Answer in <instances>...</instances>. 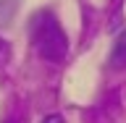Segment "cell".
I'll use <instances>...</instances> for the list:
<instances>
[{"mask_svg": "<svg viewBox=\"0 0 126 123\" xmlns=\"http://www.w3.org/2000/svg\"><path fill=\"white\" fill-rule=\"evenodd\" d=\"M42 123H66V121H63L61 115H55V113H53V115H47V118H42Z\"/></svg>", "mask_w": 126, "mask_h": 123, "instance_id": "obj_4", "label": "cell"}, {"mask_svg": "<svg viewBox=\"0 0 126 123\" xmlns=\"http://www.w3.org/2000/svg\"><path fill=\"white\" fill-rule=\"evenodd\" d=\"M16 5H18L16 0H8V8H3V5H0V24H8V21H11V16H13Z\"/></svg>", "mask_w": 126, "mask_h": 123, "instance_id": "obj_3", "label": "cell"}, {"mask_svg": "<svg viewBox=\"0 0 126 123\" xmlns=\"http://www.w3.org/2000/svg\"><path fill=\"white\" fill-rule=\"evenodd\" d=\"M29 39L34 53L42 60L61 63L68 55V37L63 31L61 21L55 18L50 11H37L29 21Z\"/></svg>", "mask_w": 126, "mask_h": 123, "instance_id": "obj_1", "label": "cell"}, {"mask_svg": "<svg viewBox=\"0 0 126 123\" xmlns=\"http://www.w3.org/2000/svg\"><path fill=\"white\" fill-rule=\"evenodd\" d=\"M110 66H113V68H124V66H126V29L118 34L116 45H113V53H110Z\"/></svg>", "mask_w": 126, "mask_h": 123, "instance_id": "obj_2", "label": "cell"}]
</instances>
